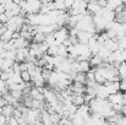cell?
<instances>
[{
    "instance_id": "obj_1",
    "label": "cell",
    "mask_w": 126,
    "mask_h": 125,
    "mask_svg": "<svg viewBox=\"0 0 126 125\" xmlns=\"http://www.w3.org/2000/svg\"><path fill=\"white\" fill-rule=\"evenodd\" d=\"M54 37H55V45H61L66 39H69L70 37V32L69 30L64 26V27H60L58 31L54 32Z\"/></svg>"
},
{
    "instance_id": "obj_2",
    "label": "cell",
    "mask_w": 126,
    "mask_h": 125,
    "mask_svg": "<svg viewBox=\"0 0 126 125\" xmlns=\"http://www.w3.org/2000/svg\"><path fill=\"white\" fill-rule=\"evenodd\" d=\"M26 11L27 14L30 15H36V14H39L41 12V9H42V2L41 1H37V0H31V1H27L26 2Z\"/></svg>"
},
{
    "instance_id": "obj_3",
    "label": "cell",
    "mask_w": 126,
    "mask_h": 125,
    "mask_svg": "<svg viewBox=\"0 0 126 125\" xmlns=\"http://www.w3.org/2000/svg\"><path fill=\"white\" fill-rule=\"evenodd\" d=\"M109 103L111 106H124L125 104V101H124V96H123V92H118L115 94H110L109 98H108Z\"/></svg>"
},
{
    "instance_id": "obj_4",
    "label": "cell",
    "mask_w": 126,
    "mask_h": 125,
    "mask_svg": "<svg viewBox=\"0 0 126 125\" xmlns=\"http://www.w3.org/2000/svg\"><path fill=\"white\" fill-rule=\"evenodd\" d=\"M87 11H88V14H91L92 16H94V15H100V12H102V7L98 5V2L97 1H91V2H88V5H87Z\"/></svg>"
},
{
    "instance_id": "obj_5",
    "label": "cell",
    "mask_w": 126,
    "mask_h": 125,
    "mask_svg": "<svg viewBox=\"0 0 126 125\" xmlns=\"http://www.w3.org/2000/svg\"><path fill=\"white\" fill-rule=\"evenodd\" d=\"M94 35L89 33V32H84V31H79L77 33V39H79V43L81 44H88V42L92 39Z\"/></svg>"
},
{
    "instance_id": "obj_6",
    "label": "cell",
    "mask_w": 126,
    "mask_h": 125,
    "mask_svg": "<svg viewBox=\"0 0 126 125\" xmlns=\"http://www.w3.org/2000/svg\"><path fill=\"white\" fill-rule=\"evenodd\" d=\"M109 92V94H115L118 92H120V82H109L107 81L104 85Z\"/></svg>"
},
{
    "instance_id": "obj_7",
    "label": "cell",
    "mask_w": 126,
    "mask_h": 125,
    "mask_svg": "<svg viewBox=\"0 0 126 125\" xmlns=\"http://www.w3.org/2000/svg\"><path fill=\"white\" fill-rule=\"evenodd\" d=\"M14 112H15V107L14 106H10V104H6V106H4L0 109V114L5 115L7 119H10V118L14 117Z\"/></svg>"
},
{
    "instance_id": "obj_8",
    "label": "cell",
    "mask_w": 126,
    "mask_h": 125,
    "mask_svg": "<svg viewBox=\"0 0 126 125\" xmlns=\"http://www.w3.org/2000/svg\"><path fill=\"white\" fill-rule=\"evenodd\" d=\"M103 47H104L105 49H108L109 52H111V53L119 49V44H118V41H116V39H108V41L103 44Z\"/></svg>"
},
{
    "instance_id": "obj_9",
    "label": "cell",
    "mask_w": 126,
    "mask_h": 125,
    "mask_svg": "<svg viewBox=\"0 0 126 125\" xmlns=\"http://www.w3.org/2000/svg\"><path fill=\"white\" fill-rule=\"evenodd\" d=\"M71 102L74 106H76L77 108L86 104L84 103V94H72L71 96Z\"/></svg>"
},
{
    "instance_id": "obj_10",
    "label": "cell",
    "mask_w": 126,
    "mask_h": 125,
    "mask_svg": "<svg viewBox=\"0 0 126 125\" xmlns=\"http://www.w3.org/2000/svg\"><path fill=\"white\" fill-rule=\"evenodd\" d=\"M89 63H91V66H92L93 69H97V68H99V66L104 63V60H103V59L97 54V55H92V58H91Z\"/></svg>"
},
{
    "instance_id": "obj_11",
    "label": "cell",
    "mask_w": 126,
    "mask_h": 125,
    "mask_svg": "<svg viewBox=\"0 0 126 125\" xmlns=\"http://www.w3.org/2000/svg\"><path fill=\"white\" fill-rule=\"evenodd\" d=\"M74 82H79V83H82V85H86V82H87L86 74H84V72H79V74H76V77L74 79Z\"/></svg>"
},
{
    "instance_id": "obj_12",
    "label": "cell",
    "mask_w": 126,
    "mask_h": 125,
    "mask_svg": "<svg viewBox=\"0 0 126 125\" xmlns=\"http://www.w3.org/2000/svg\"><path fill=\"white\" fill-rule=\"evenodd\" d=\"M54 10H58V11H66V7H65V1L63 0H58V1H54Z\"/></svg>"
},
{
    "instance_id": "obj_13",
    "label": "cell",
    "mask_w": 126,
    "mask_h": 125,
    "mask_svg": "<svg viewBox=\"0 0 126 125\" xmlns=\"http://www.w3.org/2000/svg\"><path fill=\"white\" fill-rule=\"evenodd\" d=\"M118 71H119V77H120V80H121V81H123V80H126V64L125 63L120 64Z\"/></svg>"
},
{
    "instance_id": "obj_14",
    "label": "cell",
    "mask_w": 126,
    "mask_h": 125,
    "mask_svg": "<svg viewBox=\"0 0 126 125\" xmlns=\"http://www.w3.org/2000/svg\"><path fill=\"white\" fill-rule=\"evenodd\" d=\"M32 42L33 43H37V44H41V43H44L45 42V35L43 33H36L32 38Z\"/></svg>"
},
{
    "instance_id": "obj_15",
    "label": "cell",
    "mask_w": 126,
    "mask_h": 125,
    "mask_svg": "<svg viewBox=\"0 0 126 125\" xmlns=\"http://www.w3.org/2000/svg\"><path fill=\"white\" fill-rule=\"evenodd\" d=\"M14 33H15V32H12V31H9V30H7V31H6V32H5V33H4V35L0 37V39H2L5 43H7V42H10L11 39H12Z\"/></svg>"
},
{
    "instance_id": "obj_16",
    "label": "cell",
    "mask_w": 126,
    "mask_h": 125,
    "mask_svg": "<svg viewBox=\"0 0 126 125\" xmlns=\"http://www.w3.org/2000/svg\"><path fill=\"white\" fill-rule=\"evenodd\" d=\"M47 54L50 55V56H56V55L59 54V47H58V45H51V47H49Z\"/></svg>"
},
{
    "instance_id": "obj_17",
    "label": "cell",
    "mask_w": 126,
    "mask_h": 125,
    "mask_svg": "<svg viewBox=\"0 0 126 125\" xmlns=\"http://www.w3.org/2000/svg\"><path fill=\"white\" fill-rule=\"evenodd\" d=\"M21 79H22V81L26 83L31 82V80H32V77H31V74H30V71L27 70V71H22L21 72Z\"/></svg>"
},
{
    "instance_id": "obj_18",
    "label": "cell",
    "mask_w": 126,
    "mask_h": 125,
    "mask_svg": "<svg viewBox=\"0 0 126 125\" xmlns=\"http://www.w3.org/2000/svg\"><path fill=\"white\" fill-rule=\"evenodd\" d=\"M116 41H118V44H119V49L120 50H126V37L119 38Z\"/></svg>"
},
{
    "instance_id": "obj_19",
    "label": "cell",
    "mask_w": 126,
    "mask_h": 125,
    "mask_svg": "<svg viewBox=\"0 0 126 125\" xmlns=\"http://www.w3.org/2000/svg\"><path fill=\"white\" fill-rule=\"evenodd\" d=\"M72 5H74V1H72V0H67V1H65V7H66L67 11L72 9Z\"/></svg>"
},
{
    "instance_id": "obj_20",
    "label": "cell",
    "mask_w": 126,
    "mask_h": 125,
    "mask_svg": "<svg viewBox=\"0 0 126 125\" xmlns=\"http://www.w3.org/2000/svg\"><path fill=\"white\" fill-rule=\"evenodd\" d=\"M97 2H98V5H99L102 9H105L107 5H108V1H104V0H99V1H97Z\"/></svg>"
},
{
    "instance_id": "obj_21",
    "label": "cell",
    "mask_w": 126,
    "mask_h": 125,
    "mask_svg": "<svg viewBox=\"0 0 126 125\" xmlns=\"http://www.w3.org/2000/svg\"><path fill=\"white\" fill-rule=\"evenodd\" d=\"M119 125H126V117H123V118L119 120Z\"/></svg>"
},
{
    "instance_id": "obj_22",
    "label": "cell",
    "mask_w": 126,
    "mask_h": 125,
    "mask_svg": "<svg viewBox=\"0 0 126 125\" xmlns=\"http://www.w3.org/2000/svg\"><path fill=\"white\" fill-rule=\"evenodd\" d=\"M121 56H123V61L126 63V50H123V52H121Z\"/></svg>"
},
{
    "instance_id": "obj_23",
    "label": "cell",
    "mask_w": 126,
    "mask_h": 125,
    "mask_svg": "<svg viewBox=\"0 0 126 125\" xmlns=\"http://www.w3.org/2000/svg\"><path fill=\"white\" fill-rule=\"evenodd\" d=\"M121 115H123V117H126V104H124V107H123V110H121Z\"/></svg>"
},
{
    "instance_id": "obj_24",
    "label": "cell",
    "mask_w": 126,
    "mask_h": 125,
    "mask_svg": "<svg viewBox=\"0 0 126 125\" xmlns=\"http://www.w3.org/2000/svg\"><path fill=\"white\" fill-rule=\"evenodd\" d=\"M4 47H5V42L2 41V39H0V50H2Z\"/></svg>"
},
{
    "instance_id": "obj_25",
    "label": "cell",
    "mask_w": 126,
    "mask_h": 125,
    "mask_svg": "<svg viewBox=\"0 0 126 125\" xmlns=\"http://www.w3.org/2000/svg\"><path fill=\"white\" fill-rule=\"evenodd\" d=\"M123 14H124V23H126V7H125V10L123 11Z\"/></svg>"
}]
</instances>
